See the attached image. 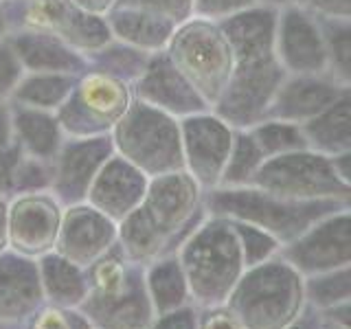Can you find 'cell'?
<instances>
[{"label":"cell","mask_w":351,"mask_h":329,"mask_svg":"<svg viewBox=\"0 0 351 329\" xmlns=\"http://www.w3.org/2000/svg\"><path fill=\"white\" fill-rule=\"evenodd\" d=\"M277 9L252 5L219 22L233 49V73L211 108L233 130H248L266 119L285 71L274 55Z\"/></svg>","instance_id":"cell-1"},{"label":"cell","mask_w":351,"mask_h":329,"mask_svg":"<svg viewBox=\"0 0 351 329\" xmlns=\"http://www.w3.org/2000/svg\"><path fill=\"white\" fill-rule=\"evenodd\" d=\"M206 217L204 191L184 169L149 178L141 204L119 222V248L138 266L176 255Z\"/></svg>","instance_id":"cell-2"},{"label":"cell","mask_w":351,"mask_h":329,"mask_svg":"<svg viewBox=\"0 0 351 329\" xmlns=\"http://www.w3.org/2000/svg\"><path fill=\"white\" fill-rule=\"evenodd\" d=\"M184 272L191 305L197 310L226 305L230 292L246 272L233 222L208 215L176 250Z\"/></svg>","instance_id":"cell-3"},{"label":"cell","mask_w":351,"mask_h":329,"mask_svg":"<svg viewBox=\"0 0 351 329\" xmlns=\"http://www.w3.org/2000/svg\"><path fill=\"white\" fill-rule=\"evenodd\" d=\"M303 277L279 255L246 268L226 307L244 329H288L307 310Z\"/></svg>","instance_id":"cell-4"},{"label":"cell","mask_w":351,"mask_h":329,"mask_svg":"<svg viewBox=\"0 0 351 329\" xmlns=\"http://www.w3.org/2000/svg\"><path fill=\"white\" fill-rule=\"evenodd\" d=\"M351 204L343 202H292L259 191L255 186H217L204 193L208 215L235 219L266 230L281 246L290 244L316 219Z\"/></svg>","instance_id":"cell-5"},{"label":"cell","mask_w":351,"mask_h":329,"mask_svg":"<svg viewBox=\"0 0 351 329\" xmlns=\"http://www.w3.org/2000/svg\"><path fill=\"white\" fill-rule=\"evenodd\" d=\"M169 62L211 110L233 73V49L219 22L189 18L165 47Z\"/></svg>","instance_id":"cell-6"},{"label":"cell","mask_w":351,"mask_h":329,"mask_svg":"<svg viewBox=\"0 0 351 329\" xmlns=\"http://www.w3.org/2000/svg\"><path fill=\"white\" fill-rule=\"evenodd\" d=\"M114 154L156 178L182 169L180 119L134 99L123 119L110 132Z\"/></svg>","instance_id":"cell-7"},{"label":"cell","mask_w":351,"mask_h":329,"mask_svg":"<svg viewBox=\"0 0 351 329\" xmlns=\"http://www.w3.org/2000/svg\"><path fill=\"white\" fill-rule=\"evenodd\" d=\"M250 186L292 202L351 204V184L336 173L332 158L310 147L266 158Z\"/></svg>","instance_id":"cell-8"},{"label":"cell","mask_w":351,"mask_h":329,"mask_svg":"<svg viewBox=\"0 0 351 329\" xmlns=\"http://www.w3.org/2000/svg\"><path fill=\"white\" fill-rule=\"evenodd\" d=\"M132 101V84L88 66L77 75L69 99L55 117L69 138L106 136L123 119Z\"/></svg>","instance_id":"cell-9"},{"label":"cell","mask_w":351,"mask_h":329,"mask_svg":"<svg viewBox=\"0 0 351 329\" xmlns=\"http://www.w3.org/2000/svg\"><path fill=\"white\" fill-rule=\"evenodd\" d=\"M11 29L51 33L88 60L112 40L106 16L86 11L73 0H27L5 5Z\"/></svg>","instance_id":"cell-10"},{"label":"cell","mask_w":351,"mask_h":329,"mask_svg":"<svg viewBox=\"0 0 351 329\" xmlns=\"http://www.w3.org/2000/svg\"><path fill=\"white\" fill-rule=\"evenodd\" d=\"M279 257L303 279L351 266V206L338 208L279 248Z\"/></svg>","instance_id":"cell-11"},{"label":"cell","mask_w":351,"mask_h":329,"mask_svg":"<svg viewBox=\"0 0 351 329\" xmlns=\"http://www.w3.org/2000/svg\"><path fill=\"white\" fill-rule=\"evenodd\" d=\"M233 136L235 130L213 110H202L180 119L182 169L204 193L219 186Z\"/></svg>","instance_id":"cell-12"},{"label":"cell","mask_w":351,"mask_h":329,"mask_svg":"<svg viewBox=\"0 0 351 329\" xmlns=\"http://www.w3.org/2000/svg\"><path fill=\"white\" fill-rule=\"evenodd\" d=\"M64 206L51 191L7 197V250L40 259L55 250Z\"/></svg>","instance_id":"cell-13"},{"label":"cell","mask_w":351,"mask_h":329,"mask_svg":"<svg viewBox=\"0 0 351 329\" xmlns=\"http://www.w3.org/2000/svg\"><path fill=\"white\" fill-rule=\"evenodd\" d=\"M274 55L285 75L327 73V55L321 20L296 3L277 9L274 18Z\"/></svg>","instance_id":"cell-14"},{"label":"cell","mask_w":351,"mask_h":329,"mask_svg":"<svg viewBox=\"0 0 351 329\" xmlns=\"http://www.w3.org/2000/svg\"><path fill=\"white\" fill-rule=\"evenodd\" d=\"M114 154L110 134L69 138L62 143L60 151L51 160L53 178L51 193L64 208L86 202V193L90 189L95 175L104 167V162Z\"/></svg>","instance_id":"cell-15"},{"label":"cell","mask_w":351,"mask_h":329,"mask_svg":"<svg viewBox=\"0 0 351 329\" xmlns=\"http://www.w3.org/2000/svg\"><path fill=\"white\" fill-rule=\"evenodd\" d=\"M119 241V224L90 204H73L64 208L62 226L55 250L73 266L88 270Z\"/></svg>","instance_id":"cell-16"},{"label":"cell","mask_w":351,"mask_h":329,"mask_svg":"<svg viewBox=\"0 0 351 329\" xmlns=\"http://www.w3.org/2000/svg\"><path fill=\"white\" fill-rule=\"evenodd\" d=\"M80 312L95 329H147L154 310L145 290V266H136L119 288L88 294Z\"/></svg>","instance_id":"cell-17"},{"label":"cell","mask_w":351,"mask_h":329,"mask_svg":"<svg viewBox=\"0 0 351 329\" xmlns=\"http://www.w3.org/2000/svg\"><path fill=\"white\" fill-rule=\"evenodd\" d=\"M132 93L138 101L162 110L176 119H184L208 110V106L189 86V82L173 69L165 51L149 55L145 69L132 82Z\"/></svg>","instance_id":"cell-18"},{"label":"cell","mask_w":351,"mask_h":329,"mask_svg":"<svg viewBox=\"0 0 351 329\" xmlns=\"http://www.w3.org/2000/svg\"><path fill=\"white\" fill-rule=\"evenodd\" d=\"M349 90V84L338 82L329 73L285 75L268 106L266 117L303 125Z\"/></svg>","instance_id":"cell-19"},{"label":"cell","mask_w":351,"mask_h":329,"mask_svg":"<svg viewBox=\"0 0 351 329\" xmlns=\"http://www.w3.org/2000/svg\"><path fill=\"white\" fill-rule=\"evenodd\" d=\"M42 307H47L40 283L38 261L0 252V323L29 325Z\"/></svg>","instance_id":"cell-20"},{"label":"cell","mask_w":351,"mask_h":329,"mask_svg":"<svg viewBox=\"0 0 351 329\" xmlns=\"http://www.w3.org/2000/svg\"><path fill=\"white\" fill-rule=\"evenodd\" d=\"M149 178L141 173L119 154H112L99 169L90 189L86 193V204L97 208L112 222H121L141 204L147 191Z\"/></svg>","instance_id":"cell-21"},{"label":"cell","mask_w":351,"mask_h":329,"mask_svg":"<svg viewBox=\"0 0 351 329\" xmlns=\"http://www.w3.org/2000/svg\"><path fill=\"white\" fill-rule=\"evenodd\" d=\"M9 47L14 49L25 73H66L82 75L88 60L71 47H66L51 33L36 29H9Z\"/></svg>","instance_id":"cell-22"},{"label":"cell","mask_w":351,"mask_h":329,"mask_svg":"<svg viewBox=\"0 0 351 329\" xmlns=\"http://www.w3.org/2000/svg\"><path fill=\"white\" fill-rule=\"evenodd\" d=\"M7 106H9L11 127H14V134L22 154L51 162L55 158V154L60 151L62 143L66 141V134L55 112L18 106L11 101H7Z\"/></svg>","instance_id":"cell-23"},{"label":"cell","mask_w":351,"mask_h":329,"mask_svg":"<svg viewBox=\"0 0 351 329\" xmlns=\"http://www.w3.org/2000/svg\"><path fill=\"white\" fill-rule=\"evenodd\" d=\"M106 22L112 40L123 42L147 55L165 51L176 29V25H171L169 20L130 7H112L106 14Z\"/></svg>","instance_id":"cell-24"},{"label":"cell","mask_w":351,"mask_h":329,"mask_svg":"<svg viewBox=\"0 0 351 329\" xmlns=\"http://www.w3.org/2000/svg\"><path fill=\"white\" fill-rule=\"evenodd\" d=\"M36 261L47 305L60 307V310H80L88 296L86 270L73 266L58 252H49Z\"/></svg>","instance_id":"cell-25"},{"label":"cell","mask_w":351,"mask_h":329,"mask_svg":"<svg viewBox=\"0 0 351 329\" xmlns=\"http://www.w3.org/2000/svg\"><path fill=\"white\" fill-rule=\"evenodd\" d=\"M301 130L307 147L323 156L332 158L351 151V90L303 123Z\"/></svg>","instance_id":"cell-26"},{"label":"cell","mask_w":351,"mask_h":329,"mask_svg":"<svg viewBox=\"0 0 351 329\" xmlns=\"http://www.w3.org/2000/svg\"><path fill=\"white\" fill-rule=\"evenodd\" d=\"M145 290L149 296L154 316L180 310L191 305L189 288H186L184 272L176 255L160 257L145 266Z\"/></svg>","instance_id":"cell-27"},{"label":"cell","mask_w":351,"mask_h":329,"mask_svg":"<svg viewBox=\"0 0 351 329\" xmlns=\"http://www.w3.org/2000/svg\"><path fill=\"white\" fill-rule=\"evenodd\" d=\"M77 75L66 73H25L9 101L47 112H58L69 99Z\"/></svg>","instance_id":"cell-28"},{"label":"cell","mask_w":351,"mask_h":329,"mask_svg":"<svg viewBox=\"0 0 351 329\" xmlns=\"http://www.w3.org/2000/svg\"><path fill=\"white\" fill-rule=\"evenodd\" d=\"M307 307L316 314L334 310L338 305L351 303V266L334 272L316 274L303 281Z\"/></svg>","instance_id":"cell-29"},{"label":"cell","mask_w":351,"mask_h":329,"mask_svg":"<svg viewBox=\"0 0 351 329\" xmlns=\"http://www.w3.org/2000/svg\"><path fill=\"white\" fill-rule=\"evenodd\" d=\"M263 160H266V156H263V151L259 149L250 132L235 130L233 145H230L219 186H248Z\"/></svg>","instance_id":"cell-30"},{"label":"cell","mask_w":351,"mask_h":329,"mask_svg":"<svg viewBox=\"0 0 351 329\" xmlns=\"http://www.w3.org/2000/svg\"><path fill=\"white\" fill-rule=\"evenodd\" d=\"M327 55V73L351 86V20L318 18Z\"/></svg>","instance_id":"cell-31"},{"label":"cell","mask_w":351,"mask_h":329,"mask_svg":"<svg viewBox=\"0 0 351 329\" xmlns=\"http://www.w3.org/2000/svg\"><path fill=\"white\" fill-rule=\"evenodd\" d=\"M248 132L252 134V138H255V143L266 158L307 147L301 125L290 123V121L266 117L263 121H259V123L248 127Z\"/></svg>","instance_id":"cell-32"},{"label":"cell","mask_w":351,"mask_h":329,"mask_svg":"<svg viewBox=\"0 0 351 329\" xmlns=\"http://www.w3.org/2000/svg\"><path fill=\"white\" fill-rule=\"evenodd\" d=\"M147 58H149L147 53L132 49L123 42L110 40L106 47H101L88 58V66L106 71L110 75L119 77V80H125L128 84H132L141 75V71L145 69Z\"/></svg>","instance_id":"cell-33"},{"label":"cell","mask_w":351,"mask_h":329,"mask_svg":"<svg viewBox=\"0 0 351 329\" xmlns=\"http://www.w3.org/2000/svg\"><path fill=\"white\" fill-rule=\"evenodd\" d=\"M230 222H233V228H235V233H237L246 268L259 266V263H263V261H268V259L279 255L281 244L272 235H268L266 230H261V228L252 226V224L235 222V219H230Z\"/></svg>","instance_id":"cell-34"},{"label":"cell","mask_w":351,"mask_h":329,"mask_svg":"<svg viewBox=\"0 0 351 329\" xmlns=\"http://www.w3.org/2000/svg\"><path fill=\"white\" fill-rule=\"evenodd\" d=\"M51 178H53V164L49 160L22 156L18 167L11 175V186H9V197L18 193H36V191H49L51 189Z\"/></svg>","instance_id":"cell-35"},{"label":"cell","mask_w":351,"mask_h":329,"mask_svg":"<svg viewBox=\"0 0 351 329\" xmlns=\"http://www.w3.org/2000/svg\"><path fill=\"white\" fill-rule=\"evenodd\" d=\"M22 156L25 154H22L14 134V127H11L9 106L0 103V195L9 197L11 175H14Z\"/></svg>","instance_id":"cell-36"},{"label":"cell","mask_w":351,"mask_h":329,"mask_svg":"<svg viewBox=\"0 0 351 329\" xmlns=\"http://www.w3.org/2000/svg\"><path fill=\"white\" fill-rule=\"evenodd\" d=\"M112 7H130L138 11H147L152 16L169 20L171 25H182L184 20L193 18L191 0H114Z\"/></svg>","instance_id":"cell-37"},{"label":"cell","mask_w":351,"mask_h":329,"mask_svg":"<svg viewBox=\"0 0 351 329\" xmlns=\"http://www.w3.org/2000/svg\"><path fill=\"white\" fill-rule=\"evenodd\" d=\"M27 329H95L80 310H60V307H42L31 318Z\"/></svg>","instance_id":"cell-38"},{"label":"cell","mask_w":351,"mask_h":329,"mask_svg":"<svg viewBox=\"0 0 351 329\" xmlns=\"http://www.w3.org/2000/svg\"><path fill=\"white\" fill-rule=\"evenodd\" d=\"M25 69L7 40H0V103H7L14 95Z\"/></svg>","instance_id":"cell-39"},{"label":"cell","mask_w":351,"mask_h":329,"mask_svg":"<svg viewBox=\"0 0 351 329\" xmlns=\"http://www.w3.org/2000/svg\"><path fill=\"white\" fill-rule=\"evenodd\" d=\"M191 3H193V18H202L211 22H222L255 5L252 0H191Z\"/></svg>","instance_id":"cell-40"},{"label":"cell","mask_w":351,"mask_h":329,"mask_svg":"<svg viewBox=\"0 0 351 329\" xmlns=\"http://www.w3.org/2000/svg\"><path fill=\"white\" fill-rule=\"evenodd\" d=\"M197 307L184 305L180 310L154 316L147 329H197Z\"/></svg>","instance_id":"cell-41"},{"label":"cell","mask_w":351,"mask_h":329,"mask_svg":"<svg viewBox=\"0 0 351 329\" xmlns=\"http://www.w3.org/2000/svg\"><path fill=\"white\" fill-rule=\"evenodd\" d=\"M197 329H244L226 305L206 307L197 312Z\"/></svg>","instance_id":"cell-42"},{"label":"cell","mask_w":351,"mask_h":329,"mask_svg":"<svg viewBox=\"0 0 351 329\" xmlns=\"http://www.w3.org/2000/svg\"><path fill=\"white\" fill-rule=\"evenodd\" d=\"M316 18H347L351 20V0H292Z\"/></svg>","instance_id":"cell-43"},{"label":"cell","mask_w":351,"mask_h":329,"mask_svg":"<svg viewBox=\"0 0 351 329\" xmlns=\"http://www.w3.org/2000/svg\"><path fill=\"white\" fill-rule=\"evenodd\" d=\"M75 5H80L86 11H93V14L106 16L110 9H112L114 0H73Z\"/></svg>","instance_id":"cell-44"},{"label":"cell","mask_w":351,"mask_h":329,"mask_svg":"<svg viewBox=\"0 0 351 329\" xmlns=\"http://www.w3.org/2000/svg\"><path fill=\"white\" fill-rule=\"evenodd\" d=\"M288 329H323V323H321V318H318V314L307 307L305 314L292 327H288Z\"/></svg>","instance_id":"cell-45"},{"label":"cell","mask_w":351,"mask_h":329,"mask_svg":"<svg viewBox=\"0 0 351 329\" xmlns=\"http://www.w3.org/2000/svg\"><path fill=\"white\" fill-rule=\"evenodd\" d=\"M7 250V197L0 195V252Z\"/></svg>","instance_id":"cell-46"},{"label":"cell","mask_w":351,"mask_h":329,"mask_svg":"<svg viewBox=\"0 0 351 329\" xmlns=\"http://www.w3.org/2000/svg\"><path fill=\"white\" fill-rule=\"evenodd\" d=\"M9 16H7V9L5 5H0V40H5L7 38V33H9Z\"/></svg>","instance_id":"cell-47"},{"label":"cell","mask_w":351,"mask_h":329,"mask_svg":"<svg viewBox=\"0 0 351 329\" xmlns=\"http://www.w3.org/2000/svg\"><path fill=\"white\" fill-rule=\"evenodd\" d=\"M257 7H268V9H281L283 5L292 3V0H252Z\"/></svg>","instance_id":"cell-48"},{"label":"cell","mask_w":351,"mask_h":329,"mask_svg":"<svg viewBox=\"0 0 351 329\" xmlns=\"http://www.w3.org/2000/svg\"><path fill=\"white\" fill-rule=\"evenodd\" d=\"M0 329H27V325H7V323H0Z\"/></svg>","instance_id":"cell-49"},{"label":"cell","mask_w":351,"mask_h":329,"mask_svg":"<svg viewBox=\"0 0 351 329\" xmlns=\"http://www.w3.org/2000/svg\"><path fill=\"white\" fill-rule=\"evenodd\" d=\"M16 3H27V0H0V5H16Z\"/></svg>","instance_id":"cell-50"}]
</instances>
